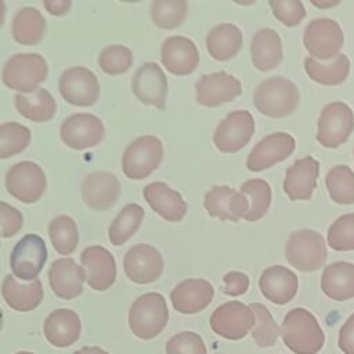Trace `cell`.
<instances>
[{"label": "cell", "instance_id": "obj_12", "mask_svg": "<svg viewBox=\"0 0 354 354\" xmlns=\"http://www.w3.org/2000/svg\"><path fill=\"white\" fill-rule=\"evenodd\" d=\"M62 98L75 106H91L98 101L100 83L93 71L72 66L62 72L58 83Z\"/></svg>", "mask_w": 354, "mask_h": 354}, {"label": "cell", "instance_id": "obj_4", "mask_svg": "<svg viewBox=\"0 0 354 354\" xmlns=\"http://www.w3.org/2000/svg\"><path fill=\"white\" fill-rule=\"evenodd\" d=\"M48 66L43 55L36 53H19L10 57L1 71L3 83L18 91L29 94L47 77Z\"/></svg>", "mask_w": 354, "mask_h": 354}, {"label": "cell", "instance_id": "obj_7", "mask_svg": "<svg viewBox=\"0 0 354 354\" xmlns=\"http://www.w3.org/2000/svg\"><path fill=\"white\" fill-rule=\"evenodd\" d=\"M6 188L17 201L22 203H35L46 192V174L35 162H18L12 165L6 174Z\"/></svg>", "mask_w": 354, "mask_h": 354}, {"label": "cell", "instance_id": "obj_2", "mask_svg": "<svg viewBox=\"0 0 354 354\" xmlns=\"http://www.w3.org/2000/svg\"><path fill=\"white\" fill-rule=\"evenodd\" d=\"M300 101L297 86L282 76H272L259 83L253 93V102L259 112L270 118L292 115Z\"/></svg>", "mask_w": 354, "mask_h": 354}, {"label": "cell", "instance_id": "obj_29", "mask_svg": "<svg viewBox=\"0 0 354 354\" xmlns=\"http://www.w3.org/2000/svg\"><path fill=\"white\" fill-rule=\"evenodd\" d=\"M1 296L8 307L15 311L28 313L35 310L43 300V285L39 278L30 282H19L11 274L1 283Z\"/></svg>", "mask_w": 354, "mask_h": 354}, {"label": "cell", "instance_id": "obj_15", "mask_svg": "<svg viewBox=\"0 0 354 354\" xmlns=\"http://www.w3.org/2000/svg\"><path fill=\"white\" fill-rule=\"evenodd\" d=\"M123 270L126 277L134 283H152L162 275L163 257L156 248L138 243L126 252Z\"/></svg>", "mask_w": 354, "mask_h": 354}, {"label": "cell", "instance_id": "obj_54", "mask_svg": "<svg viewBox=\"0 0 354 354\" xmlns=\"http://www.w3.org/2000/svg\"><path fill=\"white\" fill-rule=\"evenodd\" d=\"M1 328H3V311L0 308V330H1Z\"/></svg>", "mask_w": 354, "mask_h": 354}, {"label": "cell", "instance_id": "obj_50", "mask_svg": "<svg viewBox=\"0 0 354 354\" xmlns=\"http://www.w3.org/2000/svg\"><path fill=\"white\" fill-rule=\"evenodd\" d=\"M43 6L51 15L61 17L68 14L72 3L69 0H44Z\"/></svg>", "mask_w": 354, "mask_h": 354}, {"label": "cell", "instance_id": "obj_27", "mask_svg": "<svg viewBox=\"0 0 354 354\" xmlns=\"http://www.w3.org/2000/svg\"><path fill=\"white\" fill-rule=\"evenodd\" d=\"M319 162L313 156L297 159L286 170L283 191L292 201H308L317 185Z\"/></svg>", "mask_w": 354, "mask_h": 354}, {"label": "cell", "instance_id": "obj_39", "mask_svg": "<svg viewBox=\"0 0 354 354\" xmlns=\"http://www.w3.org/2000/svg\"><path fill=\"white\" fill-rule=\"evenodd\" d=\"M325 184L333 202L340 205L354 203V171L348 166H333L326 173Z\"/></svg>", "mask_w": 354, "mask_h": 354}, {"label": "cell", "instance_id": "obj_25", "mask_svg": "<svg viewBox=\"0 0 354 354\" xmlns=\"http://www.w3.org/2000/svg\"><path fill=\"white\" fill-rule=\"evenodd\" d=\"M263 296L274 304L283 306L293 300L299 289L297 275L286 267L271 266L266 268L259 279Z\"/></svg>", "mask_w": 354, "mask_h": 354}, {"label": "cell", "instance_id": "obj_47", "mask_svg": "<svg viewBox=\"0 0 354 354\" xmlns=\"http://www.w3.org/2000/svg\"><path fill=\"white\" fill-rule=\"evenodd\" d=\"M24 225L22 213L7 202L0 201V235L3 238L14 236Z\"/></svg>", "mask_w": 354, "mask_h": 354}, {"label": "cell", "instance_id": "obj_17", "mask_svg": "<svg viewBox=\"0 0 354 354\" xmlns=\"http://www.w3.org/2000/svg\"><path fill=\"white\" fill-rule=\"evenodd\" d=\"M86 282L94 290H108L116 281V261L104 246H88L80 254Z\"/></svg>", "mask_w": 354, "mask_h": 354}, {"label": "cell", "instance_id": "obj_16", "mask_svg": "<svg viewBox=\"0 0 354 354\" xmlns=\"http://www.w3.org/2000/svg\"><path fill=\"white\" fill-rule=\"evenodd\" d=\"M134 95L145 105L165 109L167 97V79L156 62L142 64L131 79Z\"/></svg>", "mask_w": 354, "mask_h": 354}, {"label": "cell", "instance_id": "obj_33", "mask_svg": "<svg viewBox=\"0 0 354 354\" xmlns=\"http://www.w3.org/2000/svg\"><path fill=\"white\" fill-rule=\"evenodd\" d=\"M46 33V19L35 7H24L17 11L11 24L14 40L22 46H36Z\"/></svg>", "mask_w": 354, "mask_h": 354}, {"label": "cell", "instance_id": "obj_28", "mask_svg": "<svg viewBox=\"0 0 354 354\" xmlns=\"http://www.w3.org/2000/svg\"><path fill=\"white\" fill-rule=\"evenodd\" d=\"M142 195L152 210L167 221L177 223L187 213V203L180 192L171 189L165 183L155 181L145 185Z\"/></svg>", "mask_w": 354, "mask_h": 354}, {"label": "cell", "instance_id": "obj_31", "mask_svg": "<svg viewBox=\"0 0 354 354\" xmlns=\"http://www.w3.org/2000/svg\"><path fill=\"white\" fill-rule=\"evenodd\" d=\"M321 289L332 300L344 301L354 297V264L335 261L321 275Z\"/></svg>", "mask_w": 354, "mask_h": 354}, {"label": "cell", "instance_id": "obj_3", "mask_svg": "<svg viewBox=\"0 0 354 354\" xmlns=\"http://www.w3.org/2000/svg\"><path fill=\"white\" fill-rule=\"evenodd\" d=\"M169 321V308L160 293L149 292L137 297L129 310V326L142 340L156 337Z\"/></svg>", "mask_w": 354, "mask_h": 354}, {"label": "cell", "instance_id": "obj_46", "mask_svg": "<svg viewBox=\"0 0 354 354\" xmlns=\"http://www.w3.org/2000/svg\"><path fill=\"white\" fill-rule=\"evenodd\" d=\"M274 15L286 26H295L306 17V8L300 0H270Z\"/></svg>", "mask_w": 354, "mask_h": 354}, {"label": "cell", "instance_id": "obj_34", "mask_svg": "<svg viewBox=\"0 0 354 354\" xmlns=\"http://www.w3.org/2000/svg\"><path fill=\"white\" fill-rule=\"evenodd\" d=\"M206 47L214 59L228 61L242 47V32L234 24H220L207 33Z\"/></svg>", "mask_w": 354, "mask_h": 354}, {"label": "cell", "instance_id": "obj_41", "mask_svg": "<svg viewBox=\"0 0 354 354\" xmlns=\"http://www.w3.org/2000/svg\"><path fill=\"white\" fill-rule=\"evenodd\" d=\"M30 130L15 122L0 124V159H8L21 153L30 144Z\"/></svg>", "mask_w": 354, "mask_h": 354}, {"label": "cell", "instance_id": "obj_37", "mask_svg": "<svg viewBox=\"0 0 354 354\" xmlns=\"http://www.w3.org/2000/svg\"><path fill=\"white\" fill-rule=\"evenodd\" d=\"M48 235L54 249L64 256L72 254L79 243V231L75 220L66 214L54 217L48 224Z\"/></svg>", "mask_w": 354, "mask_h": 354}, {"label": "cell", "instance_id": "obj_44", "mask_svg": "<svg viewBox=\"0 0 354 354\" xmlns=\"http://www.w3.org/2000/svg\"><path fill=\"white\" fill-rule=\"evenodd\" d=\"M328 245L337 252L354 250V213L343 214L328 230Z\"/></svg>", "mask_w": 354, "mask_h": 354}, {"label": "cell", "instance_id": "obj_8", "mask_svg": "<svg viewBox=\"0 0 354 354\" xmlns=\"http://www.w3.org/2000/svg\"><path fill=\"white\" fill-rule=\"evenodd\" d=\"M343 41L340 25L330 18L313 19L303 33V44L317 61L333 59L343 47Z\"/></svg>", "mask_w": 354, "mask_h": 354}, {"label": "cell", "instance_id": "obj_35", "mask_svg": "<svg viewBox=\"0 0 354 354\" xmlns=\"http://www.w3.org/2000/svg\"><path fill=\"white\" fill-rule=\"evenodd\" d=\"M304 69L311 80L324 86H336L346 80L350 72V59L339 53L330 62L322 64L313 57L304 59Z\"/></svg>", "mask_w": 354, "mask_h": 354}, {"label": "cell", "instance_id": "obj_24", "mask_svg": "<svg viewBox=\"0 0 354 354\" xmlns=\"http://www.w3.org/2000/svg\"><path fill=\"white\" fill-rule=\"evenodd\" d=\"M203 206L212 217L238 221L248 212V199L231 187L214 185L205 194Z\"/></svg>", "mask_w": 354, "mask_h": 354}, {"label": "cell", "instance_id": "obj_13", "mask_svg": "<svg viewBox=\"0 0 354 354\" xmlns=\"http://www.w3.org/2000/svg\"><path fill=\"white\" fill-rule=\"evenodd\" d=\"M254 133V119L249 111L230 112L216 127L213 142L218 151L234 153L242 149Z\"/></svg>", "mask_w": 354, "mask_h": 354}, {"label": "cell", "instance_id": "obj_22", "mask_svg": "<svg viewBox=\"0 0 354 354\" xmlns=\"http://www.w3.org/2000/svg\"><path fill=\"white\" fill-rule=\"evenodd\" d=\"M212 283L202 278L184 279L170 292L171 306L181 314H196L205 310L213 300Z\"/></svg>", "mask_w": 354, "mask_h": 354}, {"label": "cell", "instance_id": "obj_45", "mask_svg": "<svg viewBox=\"0 0 354 354\" xmlns=\"http://www.w3.org/2000/svg\"><path fill=\"white\" fill-rule=\"evenodd\" d=\"M166 354H207V350L198 333L183 330L167 340Z\"/></svg>", "mask_w": 354, "mask_h": 354}, {"label": "cell", "instance_id": "obj_48", "mask_svg": "<svg viewBox=\"0 0 354 354\" xmlns=\"http://www.w3.org/2000/svg\"><path fill=\"white\" fill-rule=\"evenodd\" d=\"M223 292L228 296H241L249 288V277L241 271H230L223 277Z\"/></svg>", "mask_w": 354, "mask_h": 354}, {"label": "cell", "instance_id": "obj_49", "mask_svg": "<svg viewBox=\"0 0 354 354\" xmlns=\"http://www.w3.org/2000/svg\"><path fill=\"white\" fill-rule=\"evenodd\" d=\"M337 344L344 354H354V314H351L340 328Z\"/></svg>", "mask_w": 354, "mask_h": 354}, {"label": "cell", "instance_id": "obj_21", "mask_svg": "<svg viewBox=\"0 0 354 354\" xmlns=\"http://www.w3.org/2000/svg\"><path fill=\"white\" fill-rule=\"evenodd\" d=\"M48 282L55 296L64 300H71L82 295L86 274L83 267L73 259L62 257L51 263L48 268Z\"/></svg>", "mask_w": 354, "mask_h": 354}, {"label": "cell", "instance_id": "obj_36", "mask_svg": "<svg viewBox=\"0 0 354 354\" xmlns=\"http://www.w3.org/2000/svg\"><path fill=\"white\" fill-rule=\"evenodd\" d=\"M144 220V209L138 203H127L109 225L108 236L113 246L127 242L140 228Z\"/></svg>", "mask_w": 354, "mask_h": 354}, {"label": "cell", "instance_id": "obj_14", "mask_svg": "<svg viewBox=\"0 0 354 354\" xmlns=\"http://www.w3.org/2000/svg\"><path fill=\"white\" fill-rule=\"evenodd\" d=\"M59 136L66 147L82 151L98 145L105 136V127L93 113H73L61 123Z\"/></svg>", "mask_w": 354, "mask_h": 354}, {"label": "cell", "instance_id": "obj_10", "mask_svg": "<svg viewBox=\"0 0 354 354\" xmlns=\"http://www.w3.org/2000/svg\"><path fill=\"white\" fill-rule=\"evenodd\" d=\"M253 310L238 300L218 306L210 315L212 330L227 340H241L254 326Z\"/></svg>", "mask_w": 354, "mask_h": 354}, {"label": "cell", "instance_id": "obj_11", "mask_svg": "<svg viewBox=\"0 0 354 354\" xmlns=\"http://www.w3.org/2000/svg\"><path fill=\"white\" fill-rule=\"evenodd\" d=\"M354 130L351 108L340 101L325 105L318 119L317 141L326 148H337L347 141Z\"/></svg>", "mask_w": 354, "mask_h": 354}, {"label": "cell", "instance_id": "obj_1", "mask_svg": "<svg viewBox=\"0 0 354 354\" xmlns=\"http://www.w3.org/2000/svg\"><path fill=\"white\" fill-rule=\"evenodd\" d=\"M279 335H282L285 346L295 354H317L325 343L319 322L303 307L288 311L279 328Z\"/></svg>", "mask_w": 354, "mask_h": 354}, {"label": "cell", "instance_id": "obj_51", "mask_svg": "<svg viewBox=\"0 0 354 354\" xmlns=\"http://www.w3.org/2000/svg\"><path fill=\"white\" fill-rule=\"evenodd\" d=\"M73 354H109V353L98 346H90V347L84 346V347L79 348L77 351H75Z\"/></svg>", "mask_w": 354, "mask_h": 354}, {"label": "cell", "instance_id": "obj_20", "mask_svg": "<svg viewBox=\"0 0 354 354\" xmlns=\"http://www.w3.org/2000/svg\"><path fill=\"white\" fill-rule=\"evenodd\" d=\"M120 196V183L111 171H94L82 183V199L93 210L112 207Z\"/></svg>", "mask_w": 354, "mask_h": 354}, {"label": "cell", "instance_id": "obj_52", "mask_svg": "<svg viewBox=\"0 0 354 354\" xmlns=\"http://www.w3.org/2000/svg\"><path fill=\"white\" fill-rule=\"evenodd\" d=\"M311 4L315 6V7H319V8H328V7H333L336 4H339V0H335V1H317V0H311Z\"/></svg>", "mask_w": 354, "mask_h": 354}, {"label": "cell", "instance_id": "obj_23", "mask_svg": "<svg viewBox=\"0 0 354 354\" xmlns=\"http://www.w3.org/2000/svg\"><path fill=\"white\" fill-rule=\"evenodd\" d=\"M160 58L163 66L173 75L187 76L199 64V51L194 41L184 36H170L162 44Z\"/></svg>", "mask_w": 354, "mask_h": 354}, {"label": "cell", "instance_id": "obj_55", "mask_svg": "<svg viewBox=\"0 0 354 354\" xmlns=\"http://www.w3.org/2000/svg\"><path fill=\"white\" fill-rule=\"evenodd\" d=\"M15 354H35V353H30V351H18Z\"/></svg>", "mask_w": 354, "mask_h": 354}, {"label": "cell", "instance_id": "obj_6", "mask_svg": "<svg viewBox=\"0 0 354 354\" xmlns=\"http://www.w3.org/2000/svg\"><path fill=\"white\" fill-rule=\"evenodd\" d=\"M162 159V141L155 136H142L126 147L122 158V170L131 180H142L158 169Z\"/></svg>", "mask_w": 354, "mask_h": 354}, {"label": "cell", "instance_id": "obj_19", "mask_svg": "<svg viewBox=\"0 0 354 354\" xmlns=\"http://www.w3.org/2000/svg\"><path fill=\"white\" fill-rule=\"evenodd\" d=\"M195 91L198 104L213 108L241 95L242 84L232 75L220 71L201 76L195 83Z\"/></svg>", "mask_w": 354, "mask_h": 354}, {"label": "cell", "instance_id": "obj_9", "mask_svg": "<svg viewBox=\"0 0 354 354\" xmlns=\"http://www.w3.org/2000/svg\"><path fill=\"white\" fill-rule=\"evenodd\" d=\"M47 246L40 235L28 234L22 236L10 254L12 275L28 282L36 279L47 261Z\"/></svg>", "mask_w": 354, "mask_h": 354}, {"label": "cell", "instance_id": "obj_43", "mask_svg": "<svg viewBox=\"0 0 354 354\" xmlns=\"http://www.w3.org/2000/svg\"><path fill=\"white\" fill-rule=\"evenodd\" d=\"M98 65L102 72L111 76L126 73L133 65V53L126 46H108L100 53Z\"/></svg>", "mask_w": 354, "mask_h": 354}, {"label": "cell", "instance_id": "obj_30", "mask_svg": "<svg viewBox=\"0 0 354 354\" xmlns=\"http://www.w3.org/2000/svg\"><path fill=\"white\" fill-rule=\"evenodd\" d=\"M252 62L259 71H271L283 58L282 41L279 35L270 28L259 29L250 41Z\"/></svg>", "mask_w": 354, "mask_h": 354}, {"label": "cell", "instance_id": "obj_5", "mask_svg": "<svg viewBox=\"0 0 354 354\" xmlns=\"http://www.w3.org/2000/svg\"><path fill=\"white\" fill-rule=\"evenodd\" d=\"M285 256L288 263L299 271H317L325 264L328 257L325 239L314 230H297L286 241Z\"/></svg>", "mask_w": 354, "mask_h": 354}, {"label": "cell", "instance_id": "obj_26", "mask_svg": "<svg viewBox=\"0 0 354 354\" xmlns=\"http://www.w3.org/2000/svg\"><path fill=\"white\" fill-rule=\"evenodd\" d=\"M82 322L73 310L57 308L51 311L44 324L43 333L50 344L58 348L69 347L80 337Z\"/></svg>", "mask_w": 354, "mask_h": 354}, {"label": "cell", "instance_id": "obj_56", "mask_svg": "<svg viewBox=\"0 0 354 354\" xmlns=\"http://www.w3.org/2000/svg\"><path fill=\"white\" fill-rule=\"evenodd\" d=\"M218 354H220V353H218Z\"/></svg>", "mask_w": 354, "mask_h": 354}, {"label": "cell", "instance_id": "obj_40", "mask_svg": "<svg viewBox=\"0 0 354 354\" xmlns=\"http://www.w3.org/2000/svg\"><path fill=\"white\" fill-rule=\"evenodd\" d=\"M188 3L185 0H153L151 3L152 22L162 29H176L187 18Z\"/></svg>", "mask_w": 354, "mask_h": 354}, {"label": "cell", "instance_id": "obj_32", "mask_svg": "<svg viewBox=\"0 0 354 354\" xmlns=\"http://www.w3.org/2000/svg\"><path fill=\"white\" fill-rule=\"evenodd\" d=\"M18 113L32 122H48L57 112V104L51 93L43 87H37L29 94H17L14 97Z\"/></svg>", "mask_w": 354, "mask_h": 354}, {"label": "cell", "instance_id": "obj_42", "mask_svg": "<svg viewBox=\"0 0 354 354\" xmlns=\"http://www.w3.org/2000/svg\"><path fill=\"white\" fill-rule=\"evenodd\" d=\"M254 313V326L252 328V337L259 347L274 346L279 337V326L268 308L261 303H252L249 306Z\"/></svg>", "mask_w": 354, "mask_h": 354}, {"label": "cell", "instance_id": "obj_18", "mask_svg": "<svg viewBox=\"0 0 354 354\" xmlns=\"http://www.w3.org/2000/svg\"><path fill=\"white\" fill-rule=\"evenodd\" d=\"M296 148L295 138L283 131L272 133L259 141L246 159V167L252 171H260L286 159Z\"/></svg>", "mask_w": 354, "mask_h": 354}, {"label": "cell", "instance_id": "obj_38", "mask_svg": "<svg viewBox=\"0 0 354 354\" xmlns=\"http://www.w3.org/2000/svg\"><path fill=\"white\" fill-rule=\"evenodd\" d=\"M241 192L248 199V212L243 216L246 221L261 218L271 205V188L266 180L252 178L242 184Z\"/></svg>", "mask_w": 354, "mask_h": 354}, {"label": "cell", "instance_id": "obj_53", "mask_svg": "<svg viewBox=\"0 0 354 354\" xmlns=\"http://www.w3.org/2000/svg\"><path fill=\"white\" fill-rule=\"evenodd\" d=\"M4 19H6V4H4V1L0 0V28L3 26Z\"/></svg>", "mask_w": 354, "mask_h": 354}]
</instances>
